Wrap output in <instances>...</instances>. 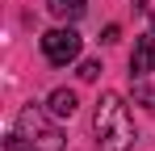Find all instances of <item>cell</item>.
<instances>
[{
  "label": "cell",
  "mask_w": 155,
  "mask_h": 151,
  "mask_svg": "<svg viewBox=\"0 0 155 151\" xmlns=\"http://www.w3.org/2000/svg\"><path fill=\"white\" fill-rule=\"evenodd\" d=\"M76 92H71V88H54L51 92V101H46V109H51L54 118H71V113H76Z\"/></svg>",
  "instance_id": "5b68a950"
},
{
  "label": "cell",
  "mask_w": 155,
  "mask_h": 151,
  "mask_svg": "<svg viewBox=\"0 0 155 151\" xmlns=\"http://www.w3.org/2000/svg\"><path fill=\"white\" fill-rule=\"evenodd\" d=\"M4 151H34V147H29L21 134H13V139H4Z\"/></svg>",
  "instance_id": "ba28073f"
},
{
  "label": "cell",
  "mask_w": 155,
  "mask_h": 151,
  "mask_svg": "<svg viewBox=\"0 0 155 151\" xmlns=\"http://www.w3.org/2000/svg\"><path fill=\"white\" fill-rule=\"evenodd\" d=\"M151 29H155V17H151Z\"/></svg>",
  "instance_id": "30bf717a"
},
{
  "label": "cell",
  "mask_w": 155,
  "mask_h": 151,
  "mask_svg": "<svg viewBox=\"0 0 155 151\" xmlns=\"http://www.w3.org/2000/svg\"><path fill=\"white\" fill-rule=\"evenodd\" d=\"M155 72V38H138L134 50H130V76L143 80V76Z\"/></svg>",
  "instance_id": "277c9868"
},
{
  "label": "cell",
  "mask_w": 155,
  "mask_h": 151,
  "mask_svg": "<svg viewBox=\"0 0 155 151\" xmlns=\"http://www.w3.org/2000/svg\"><path fill=\"white\" fill-rule=\"evenodd\" d=\"M46 8H51L54 17H63V21H76L80 13H84V0H46Z\"/></svg>",
  "instance_id": "8992f818"
},
{
  "label": "cell",
  "mask_w": 155,
  "mask_h": 151,
  "mask_svg": "<svg viewBox=\"0 0 155 151\" xmlns=\"http://www.w3.org/2000/svg\"><path fill=\"white\" fill-rule=\"evenodd\" d=\"M92 130H97V151H130L134 147V122H130V109L117 92H105L97 101Z\"/></svg>",
  "instance_id": "6da1fadb"
},
{
  "label": "cell",
  "mask_w": 155,
  "mask_h": 151,
  "mask_svg": "<svg viewBox=\"0 0 155 151\" xmlns=\"http://www.w3.org/2000/svg\"><path fill=\"white\" fill-rule=\"evenodd\" d=\"M117 38H122V29H117V25H105V34H101V42H109V46H113V42H117Z\"/></svg>",
  "instance_id": "9c48e42d"
},
{
  "label": "cell",
  "mask_w": 155,
  "mask_h": 151,
  "mask_svg": "<svg viewBox=\"0 0 155 151\" xmlns=\"http://www.w3.org/2000/svg\"><path fill=\"white\" fill-rule=\"evenodd\" d=\"M42 55L51 59L54 67H67L80 55V34L76 29H46L42 34Z\"/></svg>",
  "instance_id": "3957f363"
},
{
  "label": "cell",
  "mask_w": 155,
  "mask_h": 151,
  "mask_svg": "<svg viewBox=\"0 0 155 151\" xmlns=\"http://www.w3.org/2000/svg\"><path fill=\"white\" fill-rule=\"evenodd\" d=\"M17 134H21L34 151H63V147H67V143H63V134L42 118V109H38V105H25V109H21V118H17Z\"/></svg>",
  "instance_id": "7a4b0ae2"
},
{
  "label": "cell",
  "mask_w": 155,
  "mask_h": 151,
  "mask_svg": "<svg viewBox=\"0 0 155 151\" xmlns=\"http://www.w3.org/2000/svg\"><path fill=\"white\" fill-rule=\"evenodd\" d=\"M97 76H101V63H97V59H88V63L80 67V80H97Z\"/></svg>",
  "instance_id": "52a82bcc"
}]
</instances>
